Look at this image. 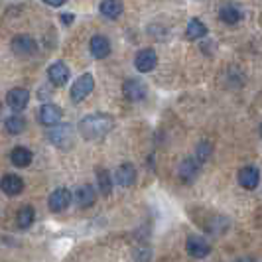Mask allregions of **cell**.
Instances as JSON below:
<instances>
[{
  "label": "cell",
  "instance_id": "cell-20",
  "mask_svg": "<svg viewBox=\"0 0 262 262\" xmlns=\"http://www.w3.org/2000/svg\"><path fill=\"white\" fill-rule=\"evenodd\" d=\"M34 219H36V211L32 205H24L22 209L18 211V215H16V223L20 229H30L32 223H34Z\"/></svg>",
  "mask_w": 262,
  "mask_h": 262
},
{
  "label": "cell",
  "instance_id": "cell-17",
  "mask_svg": "<svg viewBox=\"0 0 262 262\" xmlns=\"http://www.w3.org/2000/svg\"><path fill=\"white\" fill-rule=\"evenodd\" d=\"M136 182V168L132 164H122L117 170V184L122 187H130Z\"/></svg>",
  "mask_w": 262,
  "mask_h": 262
},
{
  "label": "cell",
  "instance_id": "cell-26",
  "mask_svg": "<svg viewBox=\"0 0 262 262\" xmlns=\"http://www.w3.org/2000/svg\"><path fill=\"white\" fill-rule=\"evenodd\" d=\"M38 97L41 101H48V99H52V89H48V87H41L38 93Z\"/></svg>",
  "mask_w": 262,
  "mask_h": 262
},
{
  "label": "cell",
  "instance_id": "cell-7",
  "mask_svg": "<svg viewBox=\"0 0 262 262\" xmlns=\"http://www.w3.org/2000/svg\"><path fill=\"white\" fill-rule=\"evenodd\" d=\"M69 77H71V71H69V67H67L66 63H61V61L52 63L50 69H48V79H50V83H52L53 87H63V85H67Z\"/></svg>",
  "mask_w": 262,
  "mask_h": 262
},
{
  "label": "cell",
  "instance_id": "cell-30",
  "mask_svg": "<svg viewBox=\"0 0 262 262\" xmlns=\"http://www.w3.org/2000/svg\"><path fill=\"white\" fill-rule=\"evenodd\" d=\"M0 113H2V105H0Z\"/></svg>",
  "mask_w": 262,
  "mask_h": 262
},
{
  "label": "cell",
  "instance_id": "cell-6",
  "mask_svg": "<svg viewBox=\"0 0 262 262\" xmlns=\"http://www.w3.org/2000/svg\"><path fill=\"white\" fill-rule=\"evenodd\" d=\"M61 117H63L61 108L55 105H50V103L41 105V108H39V113H38L39 124H43V126H55V124H59V122H61Z\"/></svg>",
  "mask_w": 262,
  "mask_h": 262
},
{
  "label": "cell",
  "instance_id": "cell-14",
  "mask_svg": "<svg viewBox=\"0 0 262 262\" xmlns=\"http://www.w3.org/2000/svg\"><path fill=\"white\" fill-rule=\"evenodd\" d=\"M260 182V173L254 166H247L238 171V184L243 185L245 189H256V185Z\"/></svg>",
  "mask_w": 262,
  "mask_h": 262
},
{
  "label": "cell",
  "instance_id": "cell-2",
  "mask_svg": "<svg viewBox=\"0 0 262 262\" xmlns=\"http://www.w3.org/2000/svg\"><path fill=\"white\" fill-rule=\"evenodd\" d=\"M73 140H75V130H73L71 124H61V126H57L50 132V142L55 148L67 150V148L73 146Z\"/></svg>",
  "mask_w": 262,
  "mask_h": 262
},
{
  "label": "cell",
  "instance_id": "cell-19",
  "mask_svg": "<svg viewBox=\"0 0 262 262\" xmlns=\"http://www.w3.org/2000/svg\"><path fill=\"white\" fill-rule=\"evenodd\" d=\"M10 160H12L14 166H18V168H26L32 164V152L24 148V146H18V148H14L12 154H10Z\"/></svg>",
  "mask_w": 262,
  "mask_h": 262
},
{
  "label": "cell",
  "instance_id": "cell-23",
  "mask_svg": "<svg viewBox=\"0 0 262 262\" xmlns=\"http://www.w3.org/2000/svg\"><path fill=\"white\" fill-rule=\"evenodd\" d=\"M207 34V26L203 24V22H199V20H191L189 24H187V30H185V38L187 39H199L203 38Z\"/></svg>",
  "mask_w": 262,
  "mask_h": 262
},
{
  "label": "cell",
  "instance_id": "cell-18",
  "mask_svg": "<svg viewBox=\"0 0 262 262\" xmlns=\"http://www.w3.org/2000/svg\"><path fill=\"white\" fill-rule=\"evenodd\" d=\"M99 10L108 20H117L118 16L122 14V10H124V6H122L120 0H103L101 6H99Z\"/></svg>",
  "mask_w": 262,
  "mask_h": 262
},
{
  "label": "cell",
  "instance_id": "cell-3",
  "mask_svg": "<svg viewBox=\"0 0 262 262\" xmlns=\"http://www.w3.org/2000/svg\"><path fill=\"white\" fill-rule=\"evenodd\" d=\"M93 89H95V79H93L91 73L81 75L73 83V87H71V101L73 103H81L83 99L89 97V93H93Z\"/></svg>",
  "mask_w": 262,
  "mask_h": 262
},
{
  "label": "cell",
  "instance_id": "cell-27",
  "mask_svg": "<svg viewBox=\"0 0 262 262\" xmlns=\"http://www.w3.org/2000/svg\"><path fill=\"white\" fill-rule=\"evenodd\" d=\"M59 20H61L63 24H67V26H69V24L73 22V14H71V12H63L61 16H59Z\"/></svg>",
  "mask_w": 262,
  "mask_h": 262
},
{
  "label": "cell",
  "instance_id": "cell-4",
  "mask_svg": "<svg viewBox=\"0 0 262 262\" xmlns=\"http://www.w3.org/2000/svg\"><path fill=\"white\" fill-rule=\"evenodd\" d=\"M185 250H187V254L193 256V258H205L211 252V245L203 236L189 235L187 241H185Z\"/></svg>",
  "mask_w": 262,
  "mask_h": 262
},
{
  "label": "cell",
  "instance_id": "cell-15",
  "mask_svg": "<svg viewBox=\"0 0 262 262\" xmlns=\"http://www.w3.org/2000/svg\"><path fill=\"white\" fill-rule=\"evenodd\" d=\"M89 50H91V55L97 57V59H105L106 55L111 53V43L105 36H93L91 43H89Z\"/></svg>",
  "mask_w": 262,
  "mask_h": 262
},
{
  "label": "cell",
  "instance_id": "cell-25",
  "mask_svg": "<svg viewBox=\"0 0 262 262\" xmlns=\"http://www.w3.org/2000/svg\"><path fill=\"white\" fill-rule=\"evenodd\" d=\"M209 154H211L209 142H201V144L197 146V158H199V162H207V160H209Z\"/></svg>",
  "mask_w": 262,
  "mask_h": 262
},
{
  "label": "cell",
  "instance_id": "cell-28",
  "mask_svg": "<svg viewBox=\"0 0 262 262\" xmlns=\"http://www.w3.org/2000/svg\"><path fill=\"white\" fill-rule=\"evenodd\" d=\"M46 4H50V6H63L67 0H43Z\"/></svg>",
  "mask_w": 262,
  "mask_h": 262
},
{
  "label": "cell",
  "instance_id": "cell-24",
  "mask_svg": "<svg viewBox=\"0 0 262 262\" xmlns=\"http://www.w3.org/2000/svg\"><path fill=\"white\" fill-rule=\"evenodd\" d=\"M97 184H99V189H101V193L105 197L111 195V191H113V184H111V176H108V171L106 170H101L97 171Z\"/></svg>",
  "mask_w": 262,
  "mask_h": 262
},
{
  "label": "cell",
  "instance_id": "cell-9",
  "mask_svg": "<svg viewBox=\"0 0 262 262\" xmlns=\"http://www.w3.org/2000/svg\"><path fill=\"white\" fill-rule=\"evenodd\" d=\"M158 63V55L154 50H140L134 57V67L140 71V73H148L152 71Z\"/></svg>",
  "mask_w": 262,
  "mask_h": 262
},
{
  "label": "cell",
  "instance_id": "cell-16",
  "mask_svg": "<svg viewBox=\"0 0 262 262\" xmlns=\"http://www.w3.org/2000/svg\"><path fill=\"white\" fill-rule=\"evenodd\" d=\"M95 199H97V193H95V189H93L91 185H81L75 191V203L81 209L91 207L93 203H95Z\"/></svg>",
  "mask_w": 262,
  "mask_h": 262
},
{
  "label": "cell",
  "instance_id": "cell-8",
  "mask_svg": "<svg viewBox=\"0 0 262 262\" xmlns=\"http://www.w3.org/2000/svg\"><path fill=\"white\" fill-rule=\"evenodd\" d=\"M28 103H30V93L26 89H22V87H16V89L6 93V105L10 106L12 111H16V113L24 111Z\"/></svg>",
  "mask_w": 262,
  "mask_h": 262
},
{
  "label": "cell",
  "instance_id": "cell-12",
  "mask_svg": "<svg viewBox=\"0 0 262 262\" xmlns=\"http://www.w3.org/2000/svg\"><path fill=\"white\" fill-rule=\"evenodd\" d=\"M0 189L10 197L20 195V193L24 191V182H22V178H20V176L8 173V176H4V178H2V182H0Z\"/></svg>",
  "mask_w": 262,
  "mask_h": 262
},
{
  "label": "cell",
  "instance_id": "cell-21",
  "mask_svg": "<svg viewBox=\"0 0 262 262\" xmlns=\"http://www.w3.org/2000/svg\"><path fill=\"white\" fill-rule=\"evenodd\" d=\"M4 130L8 132V134H12V136H18V134H22V132L26 130V120L22 117H18V115H12V117L6 118Z\"/></svg>",
  "mask_w": 262,
  "mask_h": 262
},
{
  "label": "cell",
  "instance_id": "cell-11",
  "mask_svg": "<svg viewBox=\"0 0 262 262\" xmlns=\"http://www.w3.org/2000/svg\"><path fill=\"white\" fill-rule=\"evenodd\" d=\"M12 52L18 55H34L38 52V43L30 36H16L12 39Z\"/></svg>",
  "mask_w": 262,
  "mask_h": 262
},
{
  "label": "cell",
  "instance_id": "cell-5",
  "mask_svg": "<svg viewBox=\"0 0 262 262\" xmlns=\"http://www.w3.org/2000/svg\"><path fill=\"white\" fill-rule=\"evenodd\" d=\"M122 95L128 99V101H142L146 99V95H148V87H146L144 81H140V79H128V81H124V85H122Z\"/></svg>",
  "mask_w": 262,
  "mask_h": 262
},
{
  "label": "cell",
  "instance_id": "cell-1",
  "mask_svg": "<svg viewBox=\"0 0 262 262\" xmlns=\"http://www.w3.org/2000/svg\"><path fill=\"white\" fill-rule=\"evenodd\" d=\"M115 126V118L105 113H93L81 118L79 122V134L85 140H101L105 138Z\"/></svg>",
  "mask_w": 262,
  "mask_h": 262
},
{
  "label": "cell",
  "instance_id": "cell-13",
  "mask_svg": "<svg viewBox=\"0 0 262 262\" xmlns=\"http://www.w3.org/2000/svg\"><path fill=\"white\" fill-rule=\"evenodd\" d=\"M180 180L184 182V184H189V182H193L197 178V173H199V162H197L195 158H185L184 162L180 164Z\"/></svg>",
  "mask_w": 262,
  "mask_h": 262
},
{
  "label": "cell",
  "instance_id": "cell-10",
  "mask_svg": "<svg viewBox=\"0 0 262 262\" xmlns=\"http://www.w3.org/2000/svg\"><path fill=\"white\" fill-rule=\"evenodd\" d=\"M50 209L53 213H61V211H66L69 207V203H71V193H69V189L66 187H59V189H55L52 195H50Z\"/></svg>",
  "mask_w": 262,
  "mask_h": 262
},
{
  "label": "cell",
  "instance_id": "cell-22",
  "mask_svg": "<svg viewBox=\"0 0 262 262\" xmlns=\"http://www.w3.org/2000/svg\"><path fill=\"white\" fill-rule=\"evenodd\" d=\"M219 18L223 20L225 24H236V22H241V18H243V14H241V10L236 8V6H223L221 10H219Z\"/></svg>",
  "mask_w": 262,
  "mask_h": 262
},
{
  "label": "cell",
  "instance_id": "cell-29",
  "mask_svg": "<svg viewBox=\"0 0 262 262\" xmlns=\"http://www.w3.org/2000/svg\"><path fill=\"white\" fill-rule=\"evenodd\" d=\"M258 132H260V136H262V124H260V128H258Z\"/></svg>",
  "mask_w": 262,
  "mask_h": 262
}]
</instances>
